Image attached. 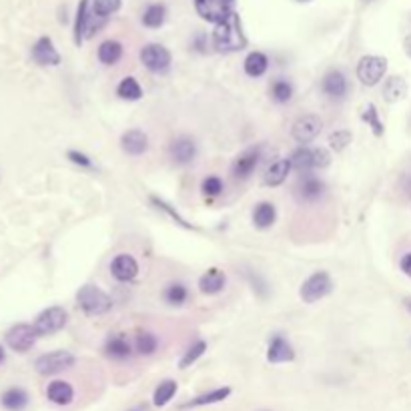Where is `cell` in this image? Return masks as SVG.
I'll return each mask as SVG.
<instances>
[{
	"mask_svg": "<svg viewBox=\"0 0 411 411\" xmlns=\"http://www.w3.org/2000/svg\"><path fill=\"white\" fill-rule=\"evenodd\" d=\"M293 359H295V351H293L291 343L281 335H275L269 343V349H267V361L269 363H289Z\"/></svg>",
	"mask_w": 411,
	"mask_h": 411,
	"instance_id": "ac0fdd59",
	"label": "cell"
},
{
	"mask_svg": "<svg viewBox=\"0 0 411 411\" xmlns=\"http://www.w3.org/2000/svg\"><path fill=\"white\" fill-rule=\"evenodd\" d=\"M133 411H137V410H133Z\"/></svg>",
	"mask_w": 411,
	"mask_h": 411,
	"instance_id": "c3c4849f",
	"label": "cell"
},
{
	"mask_svg": "<svg viewBox=\"0 0 411 411\" xmlns=\"http://www.w3.org/2000/svg\"><path fill=\"white\" fill-rule=\"evenodd\" d=\"M4 357H6V353H4V347L0 345V366L4 363Z\"/></svg>",
	"mask_w": 411,
	"mask_h": 411,
	"instance_id": "bcb514c9",
	"label": "cell"
},
{
	"mask_svg": "<svg viewBox=\"0 0 411 411\" xmlns=\"http://www.w3.org/2000/svg\"><path fill=\"white\" fill-rule=\"evenodd\" d=\"M271 98L279 105H285L293 98V85L285 78H277L271 85Z\"/></svg>",
	"mask_w": 411,
	"mask_h": 411,
	"instance_id": "836d02e7",
	"label": "cell"
},
{
	"mask_svg": "<svg viewBox=\"0 0 411 411\" xmlns=\"http://www.w3.org/2000/svg\"><path fill=\"white\" fill-rule=\"evenodd\" d=\"M403 46H405V52H408V56L411 59V34L405 39V43H403Z\"/></svg>",
	"mask_w": 411,
	"mask_h": 411,
	"instance_id": "f6af8a7d",
	"label": "cell"
},
{
	"mask_svg": "<svg viewBox=\"0 0 411 411\" xmlns=\"http://www.w3.org/2000/svg\"><path fill=\"white\" fill-rule=\"evenodd\" d=\"M399 265H401V271L408 275V277H411V251L405 253V255L401 257V263H399Z\"/></svg>",
	"mask_w": 411,
	"mask_h": 411,
	"instance_id": "ee69618b",
	"label": "cell"
},
{
	"mask_svg": "<svg viewBox=\"0 0 411 411\" xmlns=\"http://www.w3.org/2000/svg\"><path fill=\"white\" fill-rule=\"evenodd\" d=\"M207 351V343L203 339H199L197 343H193L187 351H185V355L181 357V361H179V367L181 369H187V367H191L203 353Z\"/></svg>",
	"mask_w": 411,
	"mask_h": 411,
	"instance_id": "74e56055",
	"label": "cell"
},
{
	"mask_svg": "<svg viewBox=\"0 0 411 411\" xmlns=\"http://www.w3.org/2000/svg\"><path fill=\"white\" fill-rule=\"evenodd\" d=\"M275 219H277V211L273 203L263 201L253 211V223L257 229H269L275 223Z\"/></svg>",
	"mask_w": 411,
	"mask_h": 411,
	"instance_id": "484cf974",
	"label": "cell"
},
{
	"mask_svg": "<svg viewBox=\"0 0 411 411\" xmlns=\"http://www.w3.org/2000/svg\"><path fill=\"white\" fill-rule=\"evenodd\" d=\"M76 303L87 315H105L113 307L111 297L96 285H83L76 293Z\"/></svg>",
	"mask_w": 411,
	"mask_h": 411,
	"instance_id": "7a4b0ae2",
	"label": "cell"
},
{
	"mask_svg": "<svg viewBox=\"0 0 411 411\" xmlns=\"http://www.w3.org/2000/svg\"><path fill=\"white\" fill-rule=\"evenodd\" d=\"M213 46L219 52H239L247 46V36L243 32L241 17L233 12L227 21L215 24L213 30Z\"/></svg>",
	"mask_w": 411,
	"mask_h": 411,
	"instance_id": "6da1fadb",
	"label": "cell"
},
{
	"mask_svg": "<svg viewBox=\"0 0 411 411\" xmlns=\"http://www.w3.org/2000/svg\"><path fill=\"white\" fill-rule=\"evenodd\" d=\"M96 54H98V61L103 65L113 67V65H116L120 61V56H123V45L118 41H105L103 45L98 46Z\"/></svg>",
	"mask_w": 411,
	"mask_h": 411,
	"instance_id": "f1b7e54d",
	"label": "cell"
},
{
	"mask_svg": "<svg viewBox=\"0 0 411 411\" xmlns=\"http://www.w3.org/2000/svg\"><path fill=\"white\" fill-rule=\"evenodd\" d=\"M67 321H69L67 309L61 305H52V307H46L45 311H41L32 325H34L39 337H46V335L59 333L67 325Z\"/></svg>",
	"mask_w": 411,
	"mask_h": 411,
	"instance_id": "277c9868",
	"label": "cell"
},
{
	"mask_svg": "<svg viewBox=\"0 0 411 411\" xmlns=\"http://www.w3.org/2000/svg\"><path fill=\"white\" fill-rule=\"evenodd\" d=\"M116 94L125 101H138L143 96V89L135 76H125L116 87Z\"/></svg>",
	"mask_w": 411,
	"mask_h": 411,
	"instance_id": "f546056e",
	"label": "cell"
},
{
	"mask_svg": "<svg viewBox=\"0 0 411 411\" xmlns=\"http://www.w3.org/2000/svg\"><path fill=\"white\" fill-rule=\"evenodd\" d=\"M162 297H165V301H167L169 305L179 307V305H183L185 301H187L189 291H187V287H185L183 283H171V285H167Z\"/></svg>",
	"mask_w": 411,
	"mask_h": 411,
	"instance_id": "d590c367",
	"label": "cell"
},
{
	"mask_svg": "<svg viewBox=\"0 0 411 411\" xmlns=\"http://www.w3.org/2000/svg\"><path fill=\"white\" fill-rule=\"evenodd\" d=\"M299 2H309V0H299Z\"/></svg>",
	"mask_w": 411,
	"mask_h": 411,
	"instance_id": "7dc6e473",
	"label": "cell"
},
{
	"mask_svg": "<svg viewBox=\"0 0 411 411\" xmlns=\"http://www.w3.org/2000/svg\"><path fill=\"white\" fill-rule=\"evenodd\" d=\"M321 91L325 92L329 98H345V94L349 91L347 76L343 74L341 70H329L321 78Z\"/></svg>",
	"mask_w": 411,
	"mask_h": 411,
	"instance_id": "5bb4252c",
	"label": "cell"
},
{
	"mask_svg": "<svg viewBox=\"0 0 411 411\" xmlns=\"http://www.w3.org/2000/svg\"><path fill=\"white\" fill-rule=\"evenodd\" d=\"M201 189H203L207 197H217V195L223 193V181L219 177H207L201 185Z\"/></svg>",
	"mask_w": 411,
	"mask_h": 411,
	"instance_id": "60d3db41",
	"label": "cell"
},
{
	"mask_svg": "<svg viewBox=\"0 0 411 411\" xmlns=\"http://www.w3.org/2000/svg\"><path fill=\"white\" fill-rule=\"evenodd\" d=\"M237 0H195L197 14L207 23L219 24L235 12Z\"/></svg>",
	"mask_w": 411,
	"mask_h": 411,
	"instance_id": "5b68a950",
	"label": "cell"
},
{
	"mask_svg": "<svg viewBox=\"0 0 411 411\" xmlns=\"http://www.w3.org/2000/svg\"><path fill=\"white\" fill-rule=\"evenodd\" d=\"M120 6H123L120 0H94L92 2V12L98 19H109L111 14L120 10Z\"/></svg>",
	"mask_w": 411,
	"mask_h": 411,
	"instance_id": "8d00e7d4",
	"label": "cell"
},
{
	"mask_svg": "<svg viewBox=\"0 0 411 411\" xmlns=\"http://www.w3.org/2000/svg\"><path fill=\"white\" fill-rule=\"evenodd\" d=\"M331 291H333V279H331V275L327 273V271H315V273L309 275L303 281V285L299 289V295H301V299L305 303H315L319 299L327 297Z\"/></svg>",
	"mask_w": 411,
	"mask_h": 411,
	"instance_id": "3957f363",
	"label": "cell"
},
{
	"mask_svg": "<svg viewBox=\"0 0 411 411\" xmlns=\"http://www.w3.org/2000/svg\"><path fill=\"white\" fill-rule=\"evenodd\" d=\"M408 94V83L401 76H389L383 83V98L388 103H397Z\"/></svg>",
	"mask_w": 411,
	"mask_h": 411,
	"instance_id": "83f0119b",
	"label": "cell"
},
{
	"mask_svg": "<svg viewBox=\"0 0 411 411\" xmlns=\"http://www.w3.org/2000/svg\"><path fill=\"white\" fill-rule=\"evenodd\" d=\"M321 129H323V120L319 118V114H303V116H299L297 120L293 123V127H291V135L293 138L301 143V145H307V143H311V140H315V138L319 137Z\"/></svg>",
	"mask_w": 411,
	"mask_h": 411,
	"instance_id": "9c48e42d",
	"label": "cell"
},
{
	"mask_svg": "<svg viewBox=\"0 0 411 411\" xmlns=\"http://www.w3.org/2000/svg\"><path fill=\"white\" fill-rule=\"evenodd\" d=\"M361 118L371 127V131H373L375 137H381V135H383V123L379 120V113H377L375 105H367V109L363 111V114H361Z\"/></svg>",
	"mask_w": 411,
	"mask_h": 411,
	"instance_id": "f35d334b",
	"label": "cell"
},
{
	"mask_svg": "<svg viewBox=\"0 0 411 411\" xmlns=\"http://www.w3.org/2000/svg\"><path fill=\"white\" fill-rule=\"evenodd\" d=\"M225 283H227L225 273H223L221 269H217V267H211V269H207L205 273L201 275V279H199V289H201V293H205V295H217V293L223 291Z\"/></svg>",
	"mask_w": 411,
	"mask_h": 411,
	"instance_id": "d6986e66",
	"label": "cell"
},
{
	"mask_svg": "<svg viewBox=\"0 0 411 411\" xmlns=\"http://www.w3.org/2000/svg\"><path fill=\"white\" fill-rule=\"evenodd\" d=\"M388 72V61L377 54H367L357 65V78L366 87H375Z\"/></svg>",
	"mask_w": 411,
	"mask_h": 411,
	"instance_id": "52a82bcc",
	"label": "cell"
},
{
	"mask_svg": "<svg viewBox=\"0 0 411 411\" xmlns=\"http://www.w3.org/2000/svg\"><path fill=\"white\" fill-rule=\"evenodd\" d=\"M267 69H269V59L263 52H259V50H255L245 59V74L251 76V78L263 76L267 72Z\"/></svg>",
	"mask_w": 411,
	"mask_h": 411,
	"instance_id": "4316f807",
	"label": "cell"
},
{
	"mask_svg": "<svg viewBox=\"0 0 411 411\" xmlns=\"http://www.w3.org/2000/svg\"><path fill=\"white\" fill-rule=\"evenodd\" d=\"M2 408L8 411H23L28 405V393L23 388H8L0 395Z\"/></svg>",
	"mask_w": 411,
	"mask_h": 411,
	"instance_id": "603a6c76",
	"label": "cell"
},
{
	"mask_svg": "<svg viewBox=\"0 0 411 411\" xmlns=\"http://www.w3.org/2000/svg\"><path fill=\"white\" fill-rule=\"evenodd\" d=\"M91 36V17H89V0H81L74 19V45L81 46L83 41Z\"/></svg>",
	"mask_w": 411,
	"mask_h": 411,
	"instance_id": "ffe728a7",
	"label": "cell"
},
{
	"mask_svg": "<svg viewBox=\"0 0 411 411\" xmlns=\"http://www.w3.org/2000/svg\"><path fill=\"white\" fill-rule=\"evenodd\" d=\"M140 63L145 65V69H149L151 72H165V70H169V67H171L173 56H171V52L165 46L153 43V45L143 46V50H140Z\"/></svg>",
	"mask_w": 411,
	"mask_h": 411,
	"instance_id": "30bf717a",
	"label": "cell"
},
{
	"mask_svg": "<svg viewBox=\"0 0 411 411\" xmlns=\"http://www.w3.org/2000/svg\"><path fill=\"white\" fill-rule=\"evenodd\" d=\"M135 347H137V353H140V355H153L159 347V339L151 331H140L137 335Z\"/></svg>",
	"mask_w": 411,
	"mask_h": 411,
	"instance_id": "e575fe53",
	"label": "cell"
},
{
	"mask_svg": "<svg viewBox=\"0 0 411 411\" xmlns=\"http://www.w3.org/2000/svg\"><path fill=\"white\" fill-rule=\"evenodd\" d=\"M259 160H261V149L259 147H251V149L243 151L237 159L233 160V167H231L233 177L239 179V181L249 179L253 175V171L257 169Z\"/></svg>",
	"mask_w": 411,
	"mask_h": 411,
	"instance_id": "8fae6325",
	"label": "cell"
},
{
	"mask_svg": "<svg viewBox=\"0 0 411 411\" xmlns=\"http://www.w3.org/2000/svg\"><path fill=\"white\" fill-rule=\"evenodd\" d=\"M76 363V357L70 353V351H50V353H45L41 355L36 361H34V369L36 373L41 375H56L61 371H67L70 367Z\"/></svg>",
	"mask_w": 411,
	"mask_h": 411,
	"instance_id": "8992f818",
	"label": "cell"
},
{
	"mask_svg": "<svg viewBox=\"0 0 411 411\" xmlns=\"http://www.w3.org/2000/svg\"><path fill=\"white\" fill-rule=\"evenodd\" d=\"M165 17H167V10L162 4H149L147 10L143 12V24L147 28H159L165 23Z\"/></svg>",
	"mask_w": 411,
	"mask_h": 411,
	"instance_id": "1f68e13d",
	"label": "cell"
},
{
	"mask_svg": "<svg viewBox=\"0 0 411 411\" xmlns=\"http://www.w3.org/2000/svg\"><path fill=\"white\" fill-rule=\"evenodd\" d=\"M349 143H351V133L345 131V129H339V131H335V133L329 135V145H331V149H333L335 153L343 151Z\"/></svg>",
	"mask_w": 411,
	"mask_h": 411,
	"instance_id": "ab89813d",
	"label": "cell"
},
{
	"mask_svg": "<svg viewBox=\"0 0 411 411\" xmlns=\"http://www.w3.org/2000/svg\"><path fill=\"white\" fill-rule=\"evenodd\" d=\"M169 155L177 165H189L197 157V145L195 140L189 137L175 138L169 147Z\"/></svg>",
	"mask_w": 411,
	"mask_h": 411,
	"instance_id": "e0dca14e",
	"label": "cell"
},
{
	"mask_svg": "<svg viewBox=\"0 0 411 411\" xmlns=\"http://www.w3.org/2000/svg\"><path fill=\"white\" fill-rule=\"evenodd\" d=\"M120 147H123V151H125L127 155H131V157H140V155H145L147 149H149V137H147V133L140 131V129H131V131H127V133L120 137Z\"/></svg>",
	"mask_w": 411,
	"mask_h": 411,
	"instance_id": "2e32d148",
	"label": "cell"
},
{
	"mask_svg": "<svg viewBox=\"0 0 411 411\" xmlns=\"http://www.w3.org/2000/svg\"><path fill=\"white\" fill-rule=\"evenodd\" d=\"M291 167H295L301 173H309L313 169V149L299 147L297 151L291 155Z\"/></svg>",
	"mask_w": 411,
	"mask_h": 411,
	"instance_id": "d6a6232c",
	"label": "cell"
},
{
	"mask_svg": "<svg viewBox=\"0 0 411 411\" xmlns=\"http://www.w3.org/2000/svg\"><path fill=\"white\" fill-rule=\"evenodd\" d=\"M289 173H291V160L289 159L275 160L273 165L267 169L263 183L267 185V187H279V185H283L285 181H287V175H289Z\"/></svg>",
	"mask_w": 411,
	"mask_h": 411,
	"instance_id": "cb8c5ba5",
	"label": "cell"
},
{
	"mask_svg": "<svg viewBox=\"0 0 411 411\" xmlns=\"http://www.w3.org/2000/svg\"><path fill=\"white\" fill-rule=\"evenodd\" d=\"M4 339H6V345H8L12 351H17V353H26L28 349L34 347V343L39 339V333H36L34 325H30V323H17V325H12V327L6 331Z\"/></svg>",
	"mask_w": 411,
	"mask_h": 411,
	"instance_id": "ba28073f",
	"label": "cell"
},
{
	"mask_svg": "<svg viewBox=\"0 0 411 411\" xmlns=\"http://www.w3.org/2000/svg\"><path fill=\"white\" fill-rule=\"evenodd\" d=\"M175 393H177V381L165 379L162 383H159V388L155 389V393H153V403L157 408H165L175 397Z\"/></svg>",
	"mask_w": 411,
	"mask_h": 411,
	"instance_id": "4dcf8cb0",
	"label": "cell"
},
{
	"mask_svg": "<svg viewBox=\"0 0 411 411\" xmlns=\"http://www.w3.org/2000/svg\"><path fill=\"white\" fill-rule=\"evenodd\" d=\"M111 273L116 281H133L138 275V263L137 259L129 253H123V255H116L111 263Z\"/></svg>",
	"mask_w": 411,
	"mask_h": 411,
	"instance_id": "4fadbf2b",
	"label": "cell"
},
{
	"mask_svg": "<svg viewBox=\"0 0 411 411\" xmlns=\"http://www.w3.org/2000/svg\"><path fill=\"white\" fill-rule=\"evenodd\" d=\"M231 395V388H219L209 391V393H203V395H197L195 399L187 401L183 405V410H191V408H205V405H213V403H219L223 399H227Z\"/></svg>",
	"mask_w": 411,
	"mask_h": 411,
	"instance_id": "d4e9b609",
	"label": "cell"
},
{
	"mask_svg": "<svg viewBox=\"0 0 411 411\" xmlns=\"http://www.w3.org/2000/svg\"><path fill=\"white\" fill-rule=\"evenodd\" d=\"M331 162V155L325 149H313V169H325Z\"/></svg>",
	"mask_w": 411,
	"mask_h": 411,
	"instance_id": "b9f144b4",
	"label": "cell"
},
{
	"mask_svg": "<svg viewBox=\"0 0 411 411\" xmlns=\"http://www.w3.org/2000/svg\"><path fill=\"white\" fill-rule=\"evenodd\" d=\"M46 397L48 401H52L54 405H69L74 399V389L70 386L69 381H63V379H56L52 383H48L46 388Z\"/></svg>",
	"mask_w": 411,
	"mask_h": 411,
	"instance_id": "44dd1931",
	"label": "cell"
},
{
	"mask_svg": "<svg viewBox=\"0 0 411 411\" xmlns=\"http://www.w3.org/2000/svg\"><path fill=\"white\" fill-rule=\"evenodd\" d=\"M32 61L41 67H59L61 54L48 36H41L32 46Z\"/></svg>",
	"mask_w": 411,
	"mask_h": 411,
	"instance_id": "7c38bea8",
	"label": "cell"
},
{
	"mask_svg": "<svg viewBox=\"0 0 411 411\" xmlns=\"http://www.w3.org/2000/svg\"><path fill=\"white\" fill-rule=\"evenodd\" d=\"M67 157H69L70 162H74V165H78V167H85V169H91L92 167V160L85 155V153H78V151H69L67 153Z\"/></svg>",
	"mask_w": 411,
	"mask_h": 411,
	"instance_id": "7bdbcfd3",
	"label": "cell"
},
{
	"mask_svg": "<svg viewBox=\"0 0 411 411\" xmlns=\"http://www.w3.org/2000/svg\"><path fill=\"white\" fill-rule=\"evenodd\" d=\"M323 193H325V185H323V181H321L319 177L305 173V175L299 179L297 195L301 201H305V203H315V201H319L321 197H323Z\"/></svg>",
	"mask_w": 411,
	"mask_h": 411,
	"instance_id": "9a60e30c",
	"label": "cell"
},
{
	"mask_svg": "<svg viewBox=\"0 0 411 411\" xmlns=\"http://www.w3.org/2000/svg\"><path fill=\"white\" fill-rule=\"evenodd\" d=\"M105 353L111 357V359H116V361H123V359H129L131 357V343L125 335L116 333V335H111L107 343H105Z\"/></svg>",
	"mask_w": 411,
	"mask_h": 411,
	"instance_id": "7402d4cb",
	"label": "cell"
}]
</instances>
